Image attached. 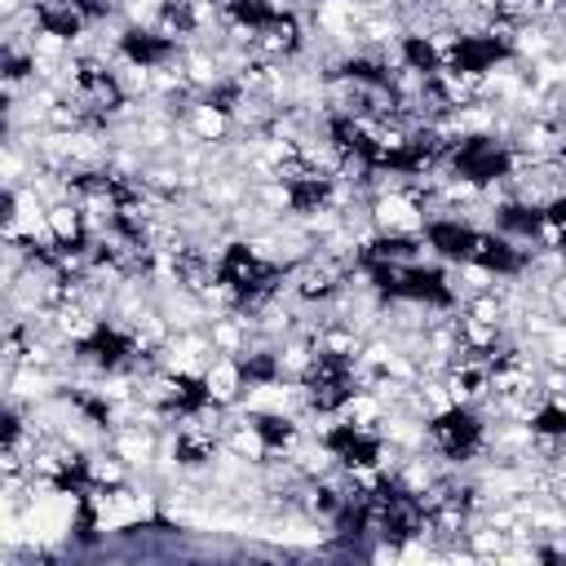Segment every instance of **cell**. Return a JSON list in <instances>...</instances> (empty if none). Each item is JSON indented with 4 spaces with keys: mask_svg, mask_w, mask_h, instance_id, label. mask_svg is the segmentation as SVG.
I'll list each match as a JSON object with an SVG mask.
<instances>
[{
    "mask_svg": "<svg viewBox=\"0 0 566 566\" xmlns=\"http://www.w3.org/2000/svg\"><path fill=\"white\" fill-rule=\"evenodd\" d=\"M371 226L376 234H424L429 212L416 190H389L371 199Z\"/></svg>",
    "mask_w": 566,
    "mask_h": 566,
    "instance_id": "cell-1",
    "label": "cell"
},
{
    "mask_svg": "<svg viewBox=\"0 0 566 566\" xmlns=\"http://www.w3.org/2000/svg\"><path fill=\"white\" fill-rule=\"evenodd\" d=\"M243 389H248V371L234 354H217L203 371V398L217 402V407H239L243 402Z\"/></svg>",
    "mask_w": 566,
    "mask_h": 566,
    "instance_id": "cell-2",
    "label": "cell"
},
{
    "mask_svg": "<svg viewBox=\"0 0 566 566\" xmlns=\"http://www.w3.org/2000/svg\"><path fill=\"white\" fill-rule=\"evenodd\" d=\"M181 128H186L195 142H208V146L234 137V119H230V111L217 106L212 97H195L190 111H186V119H181Z\"/></svg>",
    "mask_w": 566,
    "mask_h": 566,
    "instance_id": "cell-3",
    "label": "cell"
},
{
    "mask_svg": "<svg viewBox=\"0 0 566 566\" xmlns=\"http://www.w3.org/2000/svg\"><path fill=\"white\" fill-rule=\"evenodd\" d=\"M49 230L57 243H88V230H84V212H80V199H62V203H49Z\"/></svg>",
    "mask_w": 566,
    "mask_h": 566,
    "instance_id": "cell-4",
    "label": "cell"
},
{
    "mask_svg": "<svg viewBox=\"0 0 566 566\" xmlns=\"http://www.w3.org/2000/svg\"><path fill=\"white\" fill-rule=\"evenodd\" d=\"M544 349V363H566V318H557L544 336H535Z\"/></svg>",
    "mask_w": 566,
    "mask_h": 566,
    "instance_id": "cell-5",
    "label": "cell"
}]
</instances>
